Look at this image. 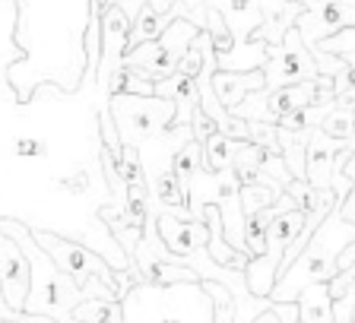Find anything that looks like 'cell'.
<instances>
[{"mask_svg": "<svg viewBox=\"0 0 355 323\" xmlns=\"http://www.w3.org/2000/svg\"><path fill=\"white\" fill-rule=\"evenodd\" d=\"M298 311H302V323H333L330 286H327V282L308 286L298 295Z\"/></svg>", "mask_w": 355, "mask_h": 323, "instance_id": "cell-20", "label": "cell"}, {"mask_svg": "<svg viewBox=\"0 0 355 323\" xmlns=\"http://www.w3.org/2000/svg\"><path fill=\"white\" fill-rule=\"evenodd\" d=\"M70 317L83 323H124V308L118 298H86L76 304Z\"/></svg>", "mask_w": 355, "mask_h": 323, "instance_id": "cell-22", "label": "cell"}, {"mask_svg": "<svg viewBox=\"0 0 355 323\" xmlns=\"http://www.w3.org/2000/svg\"><path fill=\"white\" fill-rule=\"evenodd\" d=\"M124 92H130V96H155V82L153 80H143V76H137V73H130V70H127Z\"/></svg>", "mask_w": 355, "mask_h": 323, "instance_id": "cell-40", "label": "cell"}, {"mask_svg": "<svg viewBox=\"0 0 355 323\" xmlns=\"http://www.w3.org/2000/svg\"><path fill=\"white\" fill-rule=\"evenodd\" d=\"M336 102H314V105H304V108L292 111V114H286V118L279 121V127H286V130H295V133H311L318 130L320 124H324V118L330 114V108Z\"/></svg>", "mask_w": 355, "mask_h": 323, "instance_id": "cell-25", "label": "cell"}, {"mask_svg": "<svg viewBox=\"0 0 355 323\" xmlns=\"http://www.w3.org/2000/svg\"><path fill=\"white\" fill-rule=\"evenodd\" d=\"M346 175L352 177V193L340 203V213H343V219L355 225V152H352V159H349V165H346ZM349 266H355V244H349V247L340 254V270H349Z\"/></svg>", "mask_w": 355, "mask_h": 323, "instance_id": "cell-32", "label": "cell"}, {"mask_svg": "<svg viewBox=\"0 0 355 323\" xmlns=\"http://www.w3.org/2000/svg\"><path fill=\"white\" fill-rule=\"evenodd\" d=\"M207 7H216L229 26L235 44H248L257 29L263 26V7L260 0H207Z\"/></svg>", "mask_w": 355, "mask_h": 323, "instance_id": "cell-13", "label": "cell"}, {"mask_svg": "<svg viewBox=\"0 0 355 323\" xmlns=\"http://www.w3.org/2000/svg\"><path fill=\"white\" fill-rule=\"evenodd\" d=\"M121 308L124 323H216L213 295L203 288V282H137L121 298Z\"/></svg>", "mask_w": 355, "mask_h": 323, "instance_id": "cell-5", "label": "cell"}, {"mask_svg": "<svg viewBox=\"0 0 355 323\" xmlns=\"http://www.w3.org/2000/svg\"><path fill=\"white\" fill-rule=\"evenodd\" d=\"M29 288H32L29 257H26V250L0 228V292H3L10 308L22 314L26 298H29Z\"/></svg>", "mask_w": 355, "mask_h": 323, "instance_id": "cell-12", "label": "cell"}, {"mask_svg": "<svg viewBox=\"0 0 355 323\" xmlns=\"http://www.w3.org/2000/svg\"><path fill=\"white\" fill-rule=\"evenodd\" d=\"M0 323H16V320H7V317H0Z\"/></svg>", "mask_w": 355, "mask_h": 323, "instance_id": "cell-41", "label": "cell"}, {"mask_svg": "<svg viewBox=\"0 0 355 323\" xmlns=\"http://www.w3.org/2000/svg\"><path fill=\"white\" fill-rule=\"evenodd\" d=\"M320 130L340 143H355V105H333Z\"/></svg>", "mask_w": 355, "mask_h": 323, "instance_id": "cell-27", "label": "cell"}, {"mask_svg": "<svg viewBox=\"0 0 355 323\" xmlns=\"http://www.w3.org/2000/svg\"><path fill=\"white\" fill-rule=\"evenodd\" d=\"M0 228L26 250L29 266H32V288H29V298H26V308L22 311L26 314H38V317H51L54 323H60L64 317L73 314L76 304L89 298L73 282V276L54 263L51 254L35 241L32 228H26L16 219H0Z\"/></svg>", "mask_w": 355, "mask_h": 323, "instance_id": "cell-4", "label": "cell"}, {"mask_svg": "<svg viewBox=\"0 0 355 323\" xmlns=\"http://www.w3.org/2000/svg\"><path fill=\"white\" fill-rule=\"evenodd\" d=\"M149 213L155 219V232L162 238V244L168 247V263L184 266V260L203 254L209 244V225L207 219H191V216H178L171 209H155L149 206Z\"/></svg>", "mask_w": 355, "mask_h": 323, "instance_id": "cell-9", "label": "cell"}, {"mask_svg": "<svg viewBox=\"0 0 355 323\" xmlns=\"http://www.w3.org/2000/svg\"><path fill=\"white\" fill-rule=\"evenodd\" d=\"M197 35H200L197 22L184 19V16H175V19L168 22V29L155 38V42H143V44H137V48H130V51L124 54V67L130 73L143 76V80L159 82L175 73L181 58H184V54L191 51V44L197 42Z\"/></svg>", "mask_w": 355, "mask_h": 323, "instance_id": "cell-6", "label": "cell"}, {"mask_svg": "<svg viewBox=\"0 0 355 323\" xmlns=\"http://www.w3.org/2000/svg\"><path fill=\"white\" fill-rule=\"evenodd\" d=\"M346 67L333 76V92H336V105H355V58H343Z\"/></svg>", "mask_w": 355, "mask_h": 323, "instance_id": "cell-35", "label": "cell"}, {"mask_svg": "<svg viewBox=\"0 0 355 323\" xmlns=\"http://www.w3.org/2000/svg\"><path fill=\"white\" fill-rule=\"evenodd\" d=\"M203 165H207V159H203V143L200 140H187L184 146L175 152V162H171V168H175V175L181 177L184 187H187V181L203 168Z\"/></svg>", "mask_w": 355, "mask_h": 323, "instance_id": "cell-28", "label": "cell"}, {"mask_svg": "<svg viewBox=\"0 0 355 323\" xmlns=\"http://www.w3.org/2000/svg\"><path fill=\"white\" fill-rule=\"evenodd\" d=\"M286 193V187L270 177H260L254 184H241V209H244V219L248 216H257L260 209H270V206L279 203V197Z\"/></svg>", "mask_w": 355, "mask_h": 323, "instance_id": "cell-21", "label": "cell"}, {"mask_svg": "<svg viewBox=\"0 0 355 323\" xmlns=\"http://www.w3.org/2000/svg\"><path fill=\"white\" fill-rule=\"evenodd\" d=\"M102 108L96 70L76 92L38 86L29 102L0 96V219L80 241L124 272L130 254L102 219L111 206L124 209L102 168Z\"/></svg>", "mask_w": 355, "mask_h": 323, "instance_id": "cell-1", "label": "cell"}, {"mask_svg": "<svg viewBox=\"0 0 355 323\" xmlns=\"http://www.w3.org/2000/svg\"><path fill=\"white\" fill-rule=\"evenodd\" d=\"M298 3L302 13L295 19V29L302 32L308 51H318L324 38L355 26V0H298Z\"/></svg>", "mask_w": 355, "mask_h": 323, "instance_id": "cell-10", "label": "cell"}, {"mask_svg": "<svg viewBox=\"0 0 355 323\" xmlns=\"http://www.w3.org/2000/svg\"><path fill=\"white\" fill-rule=\"evenodd\" d=\"M260 177H270V181H276V184H282V187H286V184L292 181V171H288V165H286V159H282V155H270V152H266L263 155V165H260Z\"/></svg>", "mask_w": 355, "mask_h": 323, "instance_id": "cell-37", "label": "cell"}, {"mask_svg": "<svg viewBox=\"0 0 355 323\" xmlns=\"http://www.w3.org/2000/svg\"><path fill=\"white\" fill-rule=\"evenodd\" d=\"M96 0H16V44L22 60L10 67V86L29 102L38 86L76 92L86 76V32Z\"/></svg>", "mask_w": 355, "mask_h": 323, "instance_id": "cell-2", "label": "cell"}, {"mask_svg": "<svg viewBox=\"0 0 355 323\" xmlns=\"http://www.w3.org/2000/svg\"><path fill=\"white\" fill-rule=\"evenodd\" d=\"M108 108L114 114L121 143L124 146H143L146 140H153L155 133L168 130L175 124L178 105L171 98L159 96H130V92H118L108 98Z\"/></svg>", "mask_w": 355, "mask_h": 323, "instance_id": "cell-7", "label": "cell"}, {"mask_svg": "<svg viewBox=\"0 0 355 323\" xmlns=\"http://www.w3.org/2000/svg\"><path fill=\"white\" fill-rule=\"evenodd\" d=\"M191 130H193V140H200V143H207L209 137L216 133V124H213V118H209L207 111L200 108H193V118H191Z\"/></svg>", "mask_w": 355, "mask_h": 323, "instance_id": "cell-38", "label": "cell"}, {"mask_svg": "<svg viewBox=\"0 0 355 323\" xmlns=\"http://www.w3.org/2000/svg\"><path fill=\"white\" fill-rule=\"evenodd\" d=\"M308 137L311 133H295L279 127V146H282V159H286L292 177H304V159H308Z\"/></svg>", "mask_w": 355, "mask_h": 323, "instance_id": "cell-24", "label": "cell"}, {"mask_svg": "<svg viewBox=\"0 0 355 323\" xmlns=\"http://www.w3.org/2000/svg\"><path fill=\"white\" fill-rule=\"evenodd\" d=\"M343 143L333 140V137H327L324 130H311L308 137V159H304V181L314 184V187H320V191H330L333 184V159H336V152H340Z\"/></svg>", "mask_w": 355, "mask_h": 323, "instance_id": "cell-14", "label": "cell"}, {"mask_svg": "<svg viewBox=\"0 0 355 323\" xmlns=\"http://www.w3.org/2000/svg\"><path fill=\"white\" fill-rule=\"evenodd\" d=\"M203 29L213 35V48H216V54H225V51H232V44H235V38H232V32H229V26H225V19H222V13L216 7H207V26Z\"/></svg>", "mask_w": 355, "mask_h": 323, "instance_id": "cell-33", "label": "cell"}, {"mask_svg": "<svg viewBox=\"0 0 355 323\" xmlns=\"http://www.w3.org/2000/svg\"><path fill=\"white\" fill-rule=\"evenodd\" d=\"M118 175L124 184H146V171H143V159H140V146H124L118 162Z\"/></svg>", "mask_w": 355, "mask_h": 323, "instance_id": "cell-34", "label": "cell"}, {"mask_svg": "<svg viewBox=\"0 0 355 323\" xmlns=\"http://www.w3.org/2000/svg\"><path fill=\"white\" fill-rule=\"evenodd\" d=\"M0 317H7V320H16V323H54L51 317H38V314H26V311H13L7 304V298H3V292H0Z\"/></svg>", "mask_w": 355, "mask_h": 323, "instance_id": "cell-39", "label": "cell"}, {"mask_svg": "<svg viewBox=\"0 0 355 323\" xmlns=\"http://www.w3.org/2000/svg\"><path fill=\"white\" fill-rule=\"evenodd\" d=\"M333 323H355V282H349L346 292L333 298Z\"/></svg>", "mask_w": 355, "mask_h": 323, "instance_id": "cell-36", "label": "cell"}, {"mask_svg": "<svg viewBox=\"0 0 355 323\" xmlns=\"http://www.w3.org/2000/svg\"><path fill=\"white\" fill-rule=\"evenodd\" d=\"M130 22L133 19L121 7V0H114L111 7L102 10V58H98V70H96V86L102 98L108 80L124 67V54L130 51Z\"/></svg>", "mask_w": 355, "mask_h": 323, "instance_id": "cell-11", "label": "cell"}, {"mask_svg": "<svg viewBox=\"0 0 355 323\" xmlns=\"http://www.w3.org/2000/svg\"><path fill=\"white\" fill-rule=\"evenodd\" d=\"M248 140L257 143L263 152L282 155L279 146V124H266V121H248Z\"/></svg>", "mask_w": 355, "mask_h": 323, "instance_id": "cell-31", "label": "cell"}, {"mask_svg": "<svg viewBox=\"0 0 355 323\" xmlns=\"http://www.w3.org/2000/svg\"><path fill=\"white\" fill-rule=\"evenodd\" d=\"M355 244V225L343 219L340 206L327 216L318 225V232L311 235L308 247L295 257V263L288 266L276 279L270 298L273 302H298V295L308 286H318V282H330L340 276V254Z\"/></svg>", "mask_w": 355, "mask_h": 323, "instance_id": "cell-3", "label": "cell"}, {"mask_svg": "<svg viewBox=\"0 0 355 323\" xmlns=\"http://www.w3.org/2000/svg\"><path fill=\"white\" fill-rule=\"evenodd\" d=\"M124 216L133 222V225L146 228V222H149V187L146 184H127Z\"/></svg>", "mask_w": 355, "mask_h": 323, "instance_id": "cell-29", "label": "cell"}, {"mask_svg": "<svg viewBox=\"0 0 355 323\" xmlns=\"http://www.w3.org/2000/svg\"><path fill=\"white\" fill-rule=\"evenodd\" d=\"M16 19H19L16 0H0V96H13L7 73L10 67L22 60V48L16 44Z\"/></svg>", "mask_w": 355, "mask_h": 323, "instance_id": "cell-15", "label": "cell"}, {"mask_svg": "<svg viewBox=\"0 0 355 323\" xmlns=\"http://www.w3.org/2000/svg\"><path fill=\"white\" fill-rule=\"evenodd\" d=\"M155 96L159 98H171L178 105V114H175V124H187L191 127V118H193V108L200 105V89H197V80L184 76L181 70H175L171 76L155 82Z\"/></svg>", "mask_w": 355, "mask_h": 323, "instance_id": "cell-16", "label": "cell"}, {"mask_svg": "<svg viewBox=\"0 0 355 323\" xmlns=\"http://www.w3.org/2000/svg\"><path fill=\"white\" fill-rule=\"evenodd\" d=\"M260 7H263V26L257 29V38L279 44L286 38V32L295 26L302 3L298 0H260Z\"/></svg>", "mask_w": 355, "mask_h": 323, "instance_id": "cell-18", "label": "cell"}, {"mask_svg": "<svg viewBox=\"0 0 355 323\" xmlns=\"http://www.w3.org/2000/svg\"><path fill=\"white\" fill-rule=\"evenodd\" d=\"M238 143H241V140H232V137H225V133L216 130L213 137L203 143V159H207V168L209 171H229L232 162H235Z\"/></svg>", "mask_w": 355, "mask_h": 323, "instance_id": "cell-23", "label": "cell"}, {"mask_svg": "<svg viewBox=\"0 0 355 323\" xmlns=\"http://www.w3.org/2000/svg\"><path fill=\"white\" fill-rule=\"evenodd\" d=\"M263 149L251 140H241L238 143V152H235V162H232V171L238 175L241 184H254L260 181V165H263Z\"/></svg>", "mask_w": 355, "mask_h": 323, "instance_id": "cell-26", "label": "cell"}, {"mask_svg": "<svg viewBox=\"0 0 355 323\" xmlns=\"http://www.w3.org/2000/svg\"><path fill=\"white\" fill-rule=\"evenodd\" d=\"M263 76H266L263 89H279V86H292V82H302V80H320L324 73H320L314 54L308 51V44L302 42V32L292 26L279 44H270V58L263 64Z\"/></svg>", "mask_w": 355, "mask_h": 323, "instance_id": "cell-8", "label": "cell"}, {"mask_svg": "<svg viewBox=\"0 0 355 323\" xmlns=\"http://www.w3.org/2000/svg\"><path fill=\"white\" fill-rule=\"evenodd\" d=\"M203 288L213 295V311H216V323H235V295L216 279H203Z\"/></svg>", "mask_w": 355, "mask_h": 323, "instance_id": "cell-30", "label": "cell"}, {"mask_svg": "<svg viewBox=\"0 0 355 323\" xmlns=\"http://www.w3.org/2000/svg\"><path fill=\"white\" fill-rule=\"evenodd\" d=\"M266 86V76L263 70H248V73H238V70H216L213 73V89L219 96L222 108H235V105L244 102L248 92L254 89H263Z\"/></svg>", "mask_w": 355, "mask_h": 323, "instance_id": "cell-17", "label": "cell"}, {"mask_svg": "<svg viewBox=\"0 0 355 323\" xmlns=\"http://www.w3.org/2000/svg\"><path fill=\"white\" fill-rule=\"evenodd\" d=\"M266 58H270V42L254 35L248 44H232V51L216 54L219 60V70H238V73H248V70H263Z\"/></svg>", "mask_w": 355, "mask_h": 323, "instance_id": "cell-19", "label": "cell"}]
</instances>
